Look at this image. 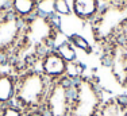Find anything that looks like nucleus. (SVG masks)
<instances>
[{"label": "nucleus", "instance_id": "16", "mask_svg": "<svg viewBox=\"0 0 127 116\" xmlns=\"http://www.w3.org/2000/svg\"><path fill=\"white\" fill-rule=\"evenodd\" d=\"M25 116H46V114L43 112L42 108H38V109H31V111H27Z\"/></svg>", "mask_w": 127, "mask_h": 116}, {"label": "nucleus", "instance_id": "11", "mask_svg": "<svg viewBox=\"0 0 127 116\" xmlns=\"http://www.w3.org/2000/svg\"><path fill=\"white\" fill-rule=\"evenodd\" d=\"M69 42H70L72 45H73L74 49H80V50L85 51V53H92V46H91V43L85 39V36L80 35V34H72L69 35Z\"/></svg>", "mask_w": 127, "mask_h": 116}, {"label": "nucleus", "instance_id": "8", "mask_svg": "<svg viewBox=\"0 0 127 116\" xmlns=\"http://www.w3.org/2000/svg\"><path fill=\"white\" fill-rule=\"evenodd\" d=\"M38 0H12L11 12L23 20H29L37 15Z\"/></svg>", "mask_w": 127, "mask_h": 116}, {"label": "nucleus", "instance_id": "15", "mask_svg": "<svg viewBox=\"0 0 127 116\" xmlns=\"http://www.w3.org/2000/svg\"><path fill=\"white\" fill-rule=\"evenodd\" d=\"M11 3L12 0H0V19L11 12Z\"/></svg>", "mask_w": 127, "mask_h": 116}, {"label": "nucleus", "instance_id": "2", "mask_svg": "<svg viewBox=\"0 0 127 116\" xmlns=\"http://www.w3.org/2000/svg\"><path fill=\"white\" fill-rule=\"evenodd\" d=\"M103 99L99 88L88 78L73 82V100L69 116H100Z\"/></svg>", "mask_w": 127, "mask_h": 116}, {"label": "nucleus", "instance_id": "14", "mask_svg": "<svg viewBox=\"0 0 127 116\" xmlns=\"http://www.w3.org/2000/svg\"><path fill=\"white\" fill-rule=\"evenodd\" d=\"M54 12L61 16H68L72 14V8L68 0H54Z\"/></svg>", "mask_w": 127, "mask_h": 116}, {"label": "nucleus", "instance_id": "10", "mask_svg": "<svg viewBox=\"0 0 127 116\" xmlns=\"http://www.w3.org/2000/svg\"><path fill=\"white\" fill-rule=\"evenodd\" d=\"M100 116H127V111L120 103L110 101L108 104L103 105Z\"/></svg>", "mask_w": 127, "mask_h": 116}, {"label": "nucleus", "instance_id": "12", "mask_svg": "<svg viewBox=\"0 0 127 116\" xmlns=\"http://www.w3.org/2000/svg\"><path fill=\"white\" fill-rule=\"evenodd\" d=\"M54 12V0H38L37 5V15L45 18H51Z\"/></svg>", "mask_w": 127, "mask_h": 116}, {"label": "nucleus", "instance_id": "1", "mask_svg": "<svg viewBox=\"0 0 127 116\" xmlns=\"http://www.w3.org/2000/svg\"><path fill=\"white\" fill-rule=\"evenodd\" d=\"M51 82L41 70L29 69L16 77V90L14 103L25 112L42 108Z\"/></svg>", "mask_w": 127, "mask_h": 116}, {"label": "nucleus", "instance_id": "13", "mask_svg": "<svg viewBox=\"0 0 127 116\" xmlns=\"http://www.w3.org/2000/svg\"><path fill=\"white\" fill-rule=\"evenodd\" d=\"M26 112L15 103L7 104L0 108V116H25Z\"/></svg>", "mask_w": 127, "mask_h": 116}, {"label": "nucleus", "instance_id": "3", "mask_svg": "<svg viewBox=\"0 0 127 116\" xmlns=\"http://www.w3.org/2000/svg\"><path fill=\"white\" fill-rule=\"evenodd\" d=\"M73 82L74 80L66 76L58 81L50 84L45 97L42 109L46 116H69L73 100Z\"/></svg>", "mask_w": 127, "mask_h": 116}, {"label": "nucleus", "instance_id": "4", "mask_svg": "<svg viewBox=\"0 0 127 116\" xmlns=\"http://www.w3.org/2000/svg\"><path fill=\"white\" fill-rule=\"evenodd\" d=\"M26 20L15 16L12 12L0 19V56H8L20 47L25 35Z\"/></svg>", "mask_w": 127, "mask_h": 116}, {"label": "nucleus", "instance_id": "6", "mask_svg": "<svg viewBox=\"0 0 127 116\" xmlns=\"http://www.w3.org/2000/svg\"><path fill=\"white\" fill-rule=\"evenodd\" d=\"M99 0H73L72 12L81 20L95 19L99 14Z\"/></svg>", "mask_w": 127, "mask_h": 116}, {"label": "nucleus", "instance_id": "9", "mask_svg": "<svg viewBox=\"0 0 127 116\" xmlns=\"http://www.w3.org/2000/svg\"><path fill=\"white\" fill-rule=\"evenodd\" d=\"M56 51L66 61V62L69 63V65H70V63H73L74 61L77 59L76 49L73 47V45H72L69 41H65V42H62V43H60L58 46H57Z\"/></svg>", "mask_w": 127, "mask_h": 116}, {"label": "nucleus", "instance_id": "7", "mask_svg": "<svg viewBox=\"0 0 127 116\" xmlns=\"http://www.w3.org/2000/svg\"><path fill=\"white\" fill-rule=\"evenodd\" d=\"M16 77L11 73H0V108L15 100Z\"/></svg>", "mask_w": 127, "mask_h": 116}, {"label": "nucleus", "instance_id": "5", "mask_svg": "<svg viewBox=\"0 0 127 116\" xmlns=\"http://www.w3.org/2000/svg\"><path fill=\"white\" fill-rule=\"evenodd\" d=\"M69 63L57 53L56 50H49L41 58V72L50 82L58 81L68 76Z\"/></svg>", "mask_w": 127, "mask_h": 116}]
</instances>
